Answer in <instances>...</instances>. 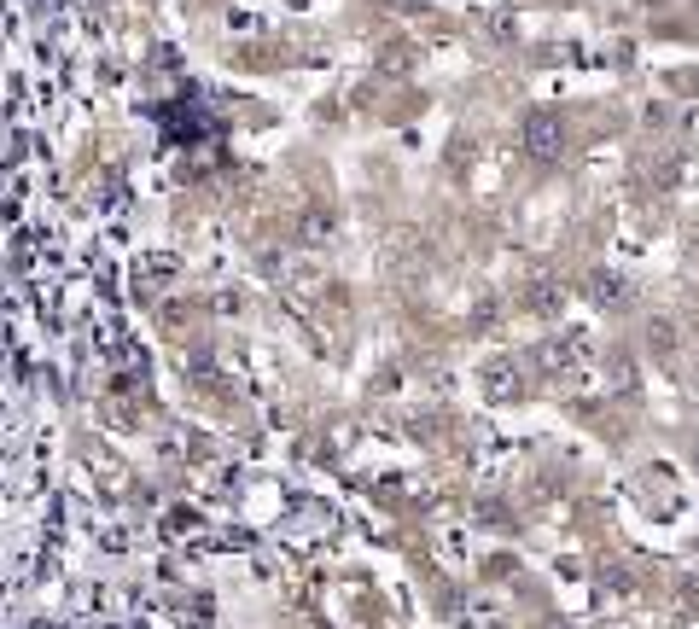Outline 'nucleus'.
I'll list each match as a JSON object with an SVG mask.
<instances>
[{
	"label": "nucleus",
	"instance_id": "1",
	"mask_svg": "<svg viewBox=\"0 0 699 629\" xmlns=\"http://www.w3.org/2000/svg\"><path fill=\"white\" fill-rule=\"evenodd\" d=\"M525 140H531L536 158H560V123L554 117H531V134Z\"/></svg>",
	"mask_w": 699,
	"mask_h": 629
},
{
	"label": "nucleus",
	"instance_id": "2",
	"mask_svg": "<svg viewBox=\"0 0 699 629\" xmlns=\"http://www.w3.org/2000/svg\"><path fill=\"white\" fill-rule=\"evenodd\" d=\"M595 298H600V303H624L630 292H624V280H612V274H600V280H595Z\"/></svg>",
	"mask_w": 699,
	"mask_h": 629
}]
</instances>
